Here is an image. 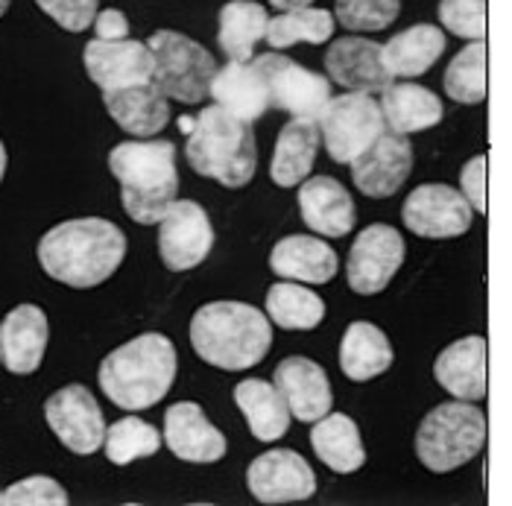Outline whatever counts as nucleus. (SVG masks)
I'll use <instances>...</instances> for the list:
<instances>
[{
    "instance_id": "nucleus-7",
    "label": "nucleus",
    "mask_w": 512,
    "mask_h": 506,
    "mask_svg": "<svg viewBox=\"0 0 512 506\" xmlns=\"http://www.w3.org/2000/svg\"><path fill=\"white\" fill-rule=\"evenodd\" d=\"M150 50L156 59V85L173 100L194 106L202 103L211 91V79L217 74L214 56L182 33L158 30L150 36Z\"/></svg>"
},
{
    "instance_id": "nucleus-12",
    "label": "nucleus",
    "mask_w": 512,
    "mask_h": 506,
    "mask_svg": "<svg viewBox=\"0 0 512 506\" xmlns=\"http://www.w3.org/2000/svg\"><path fill=\"white\" fill-rule=\"evenodd\" d=\"M404 226L428 240L460 237L472 229L474 208L463 191L451 185H419L404 199Z\"/></svg>"
},
{
    "instance_id": "nucleus-37",
    "label": "nucleus",
    "mask_w": 512,
    "mask_h": 506,
    "mask_svg": "<svg viewBox=\"0 0 512 506\" xmlns=\"http://www.w3.org/2000/svg\"><path fill=\"white\" fill-rule=\"evenodd\" d=\"M398 0H337L334 18L352 33H378L398 18Z\"/></svg>"
},
{
    "instance_id": "nucleus-3",
    "label": "nucleus",
    "mask_w": 512,
    "mask_h": 506,
    "mask_svg": "<svg viewBox=\"0 0 512 506\" xmlns=\"http://www.w3.org/2000/svg\"><path fill=\"white\" fill-rule=\"evenodd\" d=\"M126 214L138 226H156L179 196L176 147L170 141H126L109 153Z\"/></svg>"
},
{
    "instance_id": "nucleus-24",
    "label": "nucleus",
    "mask_w": 512,
    "mask_h": 506,
    "mask_svg": "<svg viewBox=\"0 0 512 506\" xmlns=\"http://www.w3.org/2000/svg\"><path fill=\"white\" fill-rule=\"evenodd\" d=\"M270 270L278 278L302 284H328L337 275V252L308 234H290L278 240L270 252Z\"/></svg>"
},
{
    "instance_id": "nucleus-23",
    "label": "nucleus",
    "mask_w": 512,
    "mask_h": 506,
    "mask_svg": "<svg viewBox=\"0 0 512 506\" xmlns=\"http://www.w3.org/2000/svg\"><path fill=\"white\" fill-rule=\"evenodd\" d=\"M434 378L454 398L480 401L486 395V340L474 334L442 349L434 363Z\"/></svg>"
},
{
    "instance_id": "nucleus-2",
    "label": "nucleus",
    "mask_w": 512,
    "mask_h": 506,
    "mask_svg": "<svg viewBox=\"0 0 512 506\" xmlns=\"http://www.w3.org/2000/svg\"><path fill=\"white\" fill-rule=\"evenodd\" d=\"M191 346L205 363L226 372H243L267 357L273 325L246 302H211L191 319Z\"/></svg>"
},
{
    "instance_id": "nucleus-33",
    "label": "nucleus",
    "mask_w": 512,
    "mask_h": 506,
    "mask_svg": "<svg viewBox=\"0 0 512 506\" xmlns=\"http://www.w3.org/2000/svg\"><path fill=\"white\" fill-rule=\"evenodd\" d=\"M267 313L284 331H314L325 319V302L314 290L281 278L267 293Z\"/></svg>"
},
{
    "instance_id": "nucleus-29",
    "label": "nucleus",
    "mask_w": 512,
    "mask_h": 506,
    "mask_svg": "<svg viewBox=\"0 0 512 506\" xmlns=\"http://www.w3.org/2000/svg\"><path fill=\"white\" fill-rule=\"evenodd\" d=\"M393 366V346L372 322H352L340 343V369L357 384L384 375Z\"/></svg>"
},
{
    "instance_id": "nucleus-41",
    "label": "nucleus",
    "mask_w": 512,
    "mask_h": 506,
    "mask_svg": "<svg viewBox=\"0 0 512 506\" xmlns=\"http://www.w3.org/2000/svg\"><path fill=\"white\" fill-rule=\"evenodd\" d=\"M460 188L472 202L477 214H486V156H474L466 161L460 173Z\"/></svg>"
},
{
    "instance_id": "nucleus-19",
    "label": "nucleus",
    "mask_w": 512,
    "mask_h": 506,
    "mask_svg": "<svg viewBox=\"0 0 512 506\" xmlns=\"http://www.w3.org/2000/svg\"><path fill=\"white\" fill-rule=\"evenodd\" d=\"M164 442L185 463H217L226 457V436L217 430L194 401H179L164 413Z\"/></svg>"
},
{
    "instance_id": "nucleus-18",
    "label": "nucleus",
    "mask_w": 512,
    "mask_h": 506,
    "mask_svg": "<svg viewBox=\"0 0 512 506\" xmlns=\"http://www.w3.org/2000/svg\"><path fill=\"white\" fill-rule=\"evenodd\" d=\"M273 384L284 395L293 419H299L305 425H314L322 416L331 413V404H334L331 381H328L325 369L316 360L284 357L276 366Z\"/></svg>"
},
{
    "instance_id": "nucleus-6",
    "label": "nucleus",
    "mask_w": 512,
    "mask_h": 506,
    "mask_svg": "<svg viewBox=\"0 0 512 506\" xmlns=\"http://www.w3.org/2000/svg\"><path fill=\"white\" fill-rule=\"evenodd\" d=\"M486 442V416L469 401H448L434 407L416 430V457L434 471L448 474L466 466Z\"/></svg>"
},
{
    "instance_id": "nucleus-43",
    "label": "nucleus",
    "mask_w": 512,
    "mask_h": 506,
    "mask_svg": "<svg viewBox=\"0 0 512 506\" xmlns=\"http://www.w3.org/2000/svg\"><path fill=\"white\" fill-rule=\"evenodd\" d=\"M270 3H273L276 9H281V12H284V9H299V6H311L314 0H270Z\"/></svg>"
},
{
    "instance_id": "nucleus-28",
    "label": "nucleus",
    "mask_w": 512,
    "mask_h": 506,
    "mask_svg": "<svg viewBox=\"0 0 512 506\" xmlns=\"http://www.w3.org/2000/svg\"><path fill=\"white\" fill-rule=\"evenodd\" d=\"M235 404L258 442H276L290 430V407L276 384L246 378L235 387Z\"/></svg>"
},
{
    "instance_id": "nucleus-10",
    "label": "nucleus",
    "mask_w": 512,
    "mask_h": 506,
    "mask_svg": "<svg viewBox=\"0 0 512 506\" xmlns=\"http://www.w3.org/2000/svg\"><path fill=\"white\" fill-rule=\"evenodd\" d=\"M214 249V226L205 208L191 199H176L158 223V255L167 270L185 273L199 267Z\"/></svg>"
},
{
    "instance_id": "nucleus-17",
    "label": "nucleus",
    "mask_w": 512,
    "mask_h": 506,
    "mask_svg": "<svg viewBox=\"0 0 512 506\" xmlns=\"http://www.w3.org/2000/svg\"><path fill=\"white\" fill-rule=\"evenodd\" d=\"M325 71L331 82L363 94H381L393 82V74L384 62V44L360 36L331 41L325 53Z\"/></svg>"
},
{
    "instance_id": "nucleus-14",
    "label": "nucleus",
    "mask_w": 512,
    "mask_h": 506,
    "mask_svg": "<svg viewBox=\"0 0 512 506\" xmlns=\"http://www.w3.org/2000/svg\"><path fill=\"white\" fill-rule=\"evenodd\" d=\"M82 65H85L88 79L103 91L153 82L156 77V59H153L150 44L132 39H91L82 50Z\"/></svg>"
},
{
    "instance_id": "nucleus-4",
    "label": "nucleus",
    "mask_w": 512,
    "mask_h": 506,
    "mask_svg": "<svg viewBox=\"0 0 512 506\" xmlns=\"http://www.w3.org/2000/svg\"><path fill=\"white\" fill-rule=\"evenodd\" d=\"M176 349L164 334H141L100 363V390L123 410H147L158 404L176 378Z\"/></svg>"
},
{
    "instance_id": "nucleus-47",
    "label": "nucleus",
    "mask_w": 512,
    "mask_h": 506,
    "mask_svg": "<svg viewBox=\"0 0 512 506\" xmlns=\"http://www.w3.org/2000/svg\"><path fill=\"white\" fill-rule=\"evenodd\" d=\"M0 504H3V492H0Z\"/></svg>"
},
{
    "instance_id": "nucleus-36",
    "label": "nucleus",
    "mask_w": 512,
    "mask_h": 506,
    "mask_svg": "<svg viewBox=\"0 0 512 506\" xmlns=\"http://www.w3.org/2000/svg\"><path fill=\"white\" fill-rule=\"evenodd\" d=\"M158 448H161V433L135 416L109 425L106 442H103V451H106L109 463H115V466H129L141 457H153L158 454Z\"/></svg>"
},
{
    "instance_id": "nucleus-38",
    "label": "nucleus",
    "mask_w": 512,
    "mask_h": 506,
    "mask_svg": "<svg viewBox=\"0 0 512 506\" xmlns=\"http://www.w3.org/2000/svg\"><path fill=\"white\" fill-rule=\"evenodd\" d=\"M439 21L460 39L480 41L486 36V0H439Z\"/></svg>"
},
{
    "instance_id": "nucleus-34",
    "label": "nucleus",
    "mask_w": 512,
    "mask_h": 506,
    "mask_svg": "<svg viewBox=\"0 0 512 506\" xmlns=\"http://www.w3.org/2000/svg\"><path fill=\"white\" fill-rule=\"evenodd\" d=\"M331 33H334V15L328 9L299 6V9H284L281 15L270 18L264 39L273 50H287L299 41L325 44L331 39Z\"/></svg>"
},
{
    "instance_id": "nucleus-20",
    "label": "nucleus",
    "mask_w": 512,
    "mask_h": 506,
    "mask_svg": "<svg viewBox=\"0 0 512 506\" xmlns=\"http://www.w3.org/2000/svg\"><path fill=\"white\" fill-rule=\"evenodd\" d=\"M50 325L36 305H18L0 322V351L12 375H33L44 360Z\"/></svg>"
},
{
    "instance_id": "nucleus-26",
    "label": "nucleus",
    "mask_w": 512,
    "mask_h": 506,
    "mask_svg": "<svg viewBox=\"0 0 512 506\" xmlns=\"http://www.w3.org/2000/svg\"><path fill=\"white\" fill-rule=\"evenodd\" d=\"M319 144H322L319 120L293 117L290 123H284V129L278 132L273 164H270V176L278 188H296L308 179Z\"/></svg>"
},
{
    "instance_id": "nucleus-32",
    "label": "nucleus",
    "mask_w": 512,
    "mask_h": 506,
    "mask_svg": "<svg viewBox=\"0 0 512 506\" xmlns=\"http://www.w3.org/2000/svg\"><path fill=\"white\" fill-rule=\"evenodd\" d=\"M267 9L255 0H229L220 9V30L217 41L229 62H252L255 44L267 36Z\"/></svg>"
},
{
    "instance_id": "nucleus-15",
    "label": "nucleus",
    "mask_w": 512,
    "mask_h": 506,
    "mask_svg": "<svg viewBox=\"0 0 512 506\" xmlns=\"http://www.w3.org/2000/svg\"><path fill=\"white\" fill-rule=\"evenodd\" d=\"M249 492L261 504H293V501H308L316 492L314 468L296 451L273 448L261 457L252 460L246 471Z\"/></svg>"
},
{
    "instance_id": "nucleus-48",
    "label": "nucleus",
    "mask_w": 512,
    "mask_h": 506,
    "mask_svg": "<svg viewBox=\"0 0 512 506\" xmlns=\"http://www.w3.org/2000/svg\"><path fill=\"white\" fill-rule=\"evenodd\" d=\"M0 360H3V351H0Z\"/></svg>"
},
{
    "instance_id": "nucleus-40",
    "label": "nucleus",
    "mask_w": 512,
    "mask_h": 506,
    "mask_svg": "<svg viewBox=\"0 0 512 506\" xmlns=\"http://www.w3.org/2000/svg\"><path fill=\"white\" fill-rule=\"evenodd\" d=\"M44 15H50L62 30L82 33L94 24L97 18V3L100 0H36Z\"/></svg>"
},
{
    "instance_id": "nucleus-30",
    "label": "nucleus",
    "mask_w": 512,
    "mask_h": 506,
    "mask_svg": "<svg viewBox=\"0 0 512 506\" xmlns=\"http://www.w3.org/2000/svg\"><path fill=\"white\" fill-rule=\"evenodd\" d=\"M445 53V33L434 24H416L384 44V62L393 79L422 77Z\"/></svg>"
},
{
    "instance_id": "nucleus-8",
    "label": "nucleus",
    "mask_w": 512,
    "mask_h": 506,
    "mask_svg": "<svg viewBox=\"0 0 512 506\" xmlns=\"http://www.w3.org/2000/svg\"><path fill=\"white\" fill-rule=\"evenodd\" d=\"M316 120L322 132V144L337 164H352L363 150H369L387 132L381 100L363 91L331 97Z\"/></svg>"
},
{
    "instance_id": "nucleus-16",
    "label": "nucleus",
    "mask_w": 512,
    "mask_h": 506,
    "mask_svg": "<svg viewBox=\"0 0 512 506\" xmlns=\"http://www.w3.org/2000/svg\"><path fill=\"white\" fill-rule=\"evenodd\" d=\"M410 170H413V147L407 135L398 132H384L369 150H363L352 161L355 188L372 199H387L395 191H401Z\"/></svg>"
},
{
    "instance_id": "nucleus-1",
    "label": "nucleus",
    "mask_w": 512,
    "mask_h": 506,
    "mask_svg": "<svg viewBox=\"0 0 512 506\" xmlns=\"http://www.w3.org/2000/svg\"><path fill=\"white\" fill-rule=\"evenodd\" d=\"M126 258V234L103 217L53 226L39 240V264L59 284L88 290L112 278Z\"/></svg>"
},
{
    "instance_id": "nucleus-44",
    "label": "nucleus",
    "mask_w": 512,
    "mask_h": 506,
    "mask_svg": "<svg viewBox=\"0 0 512 506\" xmlns=\"http://www.w3.org/2000/svg\"><path fill=\"white\" fill-rule=\"evenodd\" d=\"M194 126H197V117H191V115L179 117V129H182V132H188V135H191V132H194Z\"/></svg>"
},
{
    "instance_id": "nucleus-35",
    "label": "nucleus",
    "mask_w": 512,
    "mask_h": 506,
    "mask_svg": "<svg viewBox=\"0 0 512 506\" xmlns=\"http://www.w3.org/2000/svg\"><path fill=\"white\" fill-rule=\"evenodd\" d=\"M445 94L463 106H477L486 100V44L483 39L472 41L451 59L445 71Z\"/></svg>"
},
{
    "instance_id": "nucleus-13",
    "label": "nucleus",
    "mask_w": 512,
    "mask_h": 506,
    "mask_svg": "<svg viewBox=\"0 0 512 506\" xmlns=\"http://www.w3.org/2000/svg\"><path fill=\"white\" fill-rule=\"evenodd\" d=\"M404 237L395 232L393 226L375 223L355 237V246L349 249L346 261V278L349 287L360 296H375L381 293L393 275L404 264Z\"/></svg>"
},
{
    "instance_id": "nucleus-22",
    "label": "nucleus",
    "mask_w": 512,
    "mask_h": 506,
    "mask_svg": "<svg viewBox=\"0 0 512 506\" xmlns=\"http://www.w3.org/2000/svg\"><path fill=\"white\" fill-rule=\"evenodd\" d=\"M103 103L120 129L135 138H153L170 120L167 94L158 88L156 79L118 91H103Z\"/></svg>"
},
{
    "instance_id": "nucleus-45",
    "label": "nucleus",
    "mask_w": 512,
    "mask_h": 506,
    "mask_svg": "<svg viewBox=\"0 0 512 506\" xmlns=\"http://www.w3.org/2000/svg\"><path fill=\"white\" fill-rule=\"evenodd\" d=\"M3 173H6V150H3V141H0V182H3Z\"/></svg>"
},
{
    "instance_id": "nucleus-27",
    "label": "nucleus",
    "mask_w": 512,
    "mask_h": 506,
    "mask_svg": "<svg viewBox=\"0 0 512 506\" xmlns=\"http://www.w3.org/2000/svg\"><path fill=\"white\" fill-rule=\"evenodd\" d=\"M381 112L387 120V129L398 135H413L436 126L445 109L434 91L416 85V82H390L381 91Z\"/></svg>"
},
{
    "instance_id": "nucleus-21",
    "label": "nucleus",
    "mask_w": 512,
    "mask_h": 506,
    "mask_svg": "<svg viewBox=\"0 0 512 506\" xmlns=\"http://www.w3.org/2000/svg\"><path fill=\"white\" fill-rule=\"evenodd\" d=\"M299 211L305 226L322 237H346L355 229V199L331 176H314L302 182Z\"/></svg>"
},
{
    "instance_id": "nucleus-31",
    "label": "nucleus",
    "mask_w": 512,
    "mask_h": 506,
    "mask_svg": "<svg viewBox=\"0 0 512 506\" xmlns=\"http://www.w3.org/2000/svg\"><path fill=\"white\" fill-rule=\"evenodd\" d=\"M311 445L316 457L337 474H352L366 463V448L360 442V430L355 419L346 413H331L314 422L311 428Z\"/></svg>"
},
{
    "instance_id": "nucleus-39",
    "label": "nucleus",
    "mask_w": 512,
    "mask_h": 506,
    "mask_svg": "<svg viewBox=\"0 0 512 506\" xmlns=\"http://www.w3.org/2000/svg\"><path fill=\"white\" fill-rule=\"evenodd\" d=\"M3 506H68V492L53 477H27L3 492Z\"/></svg>"
},
{
    "instance_id": "nucleus-46",
    "label": "nucleus",
    "mask_w": 512,
    "mask_h": 506,
    "mask_svg": "<svg viewBox=\"0 0 512 506\" xmlns=\"http://www.w3.org/2000/svg\"><path fill=\"white\" fill-rule=\"evenodd\" d=\"M9 3H12V0H0V15H3V12L9 9Z\"/></svg>"
},
{
    "instance_id": "nucleus-9",
    "label": "nucleus",
    "mask_w": 512,
    "mask_h": 506,
    "mask_svg": "<svg viewBox=\"0 0 512 506\" xmlns=\"http://www.w3.org/2000/svg\"><path fill=\"white\" fill-rule=\"evenodd\" d=\"M44 419H47L50 430L59 436V442L79 457L100 451L106 442L109 428H106L103 410L91 390L82 384H71V387L53 392L44 401Z\"/></svg>"
},
{
    "instance_id": "nucleus-42",
    "label": "nucleus",
    "mask_w": 512,
    "mask_h": 506,
    "mask_svg": "<svg viewBox=\"0 0 512 506\" xmlns=\"http://www.w3.org/2000/svg\"><path fill=\"white\" fill-rule=\"evenodd\" d=\"M94 39L100 41H120L129 36V21H126V15L120 12V9H103V12H97V18H94Z\"/></svg>"
},
{
    "instance_id": "nucleus-25",
    "label": "nucleus",
    "mask_w": 512,
    "mask_h": 506,
    "mask_svg": "<svg viewBox=\"0 0 512 506\" xmlns=\"http://www.w3.org/2000/svg\"><path fill=\"white\" fill-rule=\"evenodd\" d=\"M208 97H214L217 106L249 123L270 109V88L255 62H229L217 68Z\"/></svg>"
},
{
    "instance_id": "nucleus-5",
    "label": "nucleus",
    "mask_w": 512,
    "mask_h": 506,
    "mask_svg": "<svg viewBox=\"0 0 512 506\" xmlns=\"http://www.w3.org/2000/svg\"><path fill=\"white\" fill-rule=\"evenodd\" d=\"M185 153L199 176L214 179L226 188L249 185L258 167L252 123L226 112L217 103L199 112Z\"/></svg>"
},
{
    "instance_id": "nucleus-11",
    "label": "nucleus",
    "mask_w": 512,
    "mask_h": 506,
    "mask_svg": "<svg viewBox=\"0 0 512 506\" xmlns=\"http://www.w3.org/2000/svg\"><path fill=\"white\" fill-rule=\"evenodd\" d=\"M258 71L267 79L270 88V106L293 117H319L331 100V79L316 74L311 68H302L290 56L264 53L255 59Z\"/></svg>"
}]
</instances>
